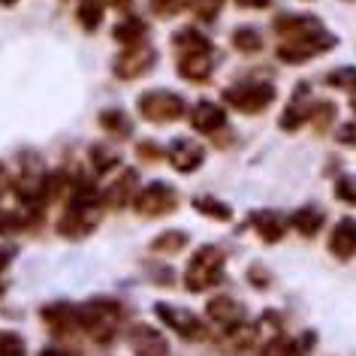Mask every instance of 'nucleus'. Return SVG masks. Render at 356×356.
<instances>
[{
    "label": "nucleus",
    "mask_w": 356,
    "mask_h": 356,
    "mask_svg": "<svg viewBox=\"0 0 356 356\" xmlns=\"http://www.w3.org/2000/svg\"><path fill=\"white\" fill-rule=\"evenodd\" d=\"M139 106V115L142 118H148V121H154V124H169V121H178L184 115V100L178 94L172 91H145L136 100Z\"/></svg>",
    "instance_id": "1"
},
{
    "label": "nucleus",
    "mask_w": 356,
    "mask_h": 356,
    "mask_svg": "<svg viewBox=\"0 0 356 356\" xmlns=\"http://www.w3.org/2000/svg\"><path fill=\"white\" fill-rule=\"evenodd\" d=\"M224 100L229 106H236L238 112H263L266 106L275 100V85L269 82H238V85H229L224 91Z\"/></svg>",
    "instance_id": "2"
},
{
    "label": "nucleus",
    "mask_w": 356,
    "mask_h": 356,
    "mask_svg": "<svg viewBox=\"0 0 356 356\" xmlns=\"http://www.w3.org/2000/svg\"><path fill=\"white\" fill-rule=\"evenodd\" d=\"M220 275H224V254L218 248H202L200 254H193V260L188 266V287L206 290L220 281Z\"/></svg>",
    "instance_id": "3"
},
{
    "label": "nucleus",
    "mask_w": 356,
    "mask_h": 356,
    "mask_svg": "<svg viewBox=\"0 0 356 356\" xmlns=\"http://www.w3.org/2000/svg\"><path fill=\"white\" fill-rule=\"evenodd\" d=\"M335 37L326 31L320 33H311V37H302V40H287L278 46V58L284 60V64H305V60H311L314 55H323V51H329L335 46Z\"/></svg>",
    "instance_id": "4"
},
{
    "label": "nucleus",
    "mask_w": 356,
    "mask_h": 356,
    "mask_svg": "<svg viewBox=\"0 0 356 356\" xmlns=\"http://www.w3.org/2000/svg\"><path fill=\"white\" fill-rule=\"evenodd\" d=\"M154 49L151 46H133V49H127L124 55L115 60V76L118 79H139V76H145L151 67H154Z\"/></svg>",
    "instance_id": "5"
},
{
    "label": "nucleus",
    "mask_w": 356,
    "mask_h": 356,
    "mask_svg": "<svg viewBox=\"0 0 356 356\" xmlns=\"http://www.w3.org/2000/svg\"><path fill=\"white\" fill-rule=\"evenodd\" d=\"M272 28L281 33L284 42H287V40H302V37H311V33H320V31H323V24H320L314 15L284 13V15H278V19H275Z\"/></svg>",
    "instance_id": "6"
},
{
    "label": "nucleus",
    "mask_w": 356,
    "mask_h": 356,
    "mask_svg": "<svg viewBox=\"0 0 356 356\" xmlns=\"http://www.w3.org/2000/svg\"><path fill=\"white\" fill-rule=\"evenodd\" d=\"M172 206H175V193L166 184H148L136 197V209L142 215H163V211H172Z\"/></svg>",
    "instance_id": "7"
},
{
    "label": "nucleus",
    "mask_w": 356,
    "mask_h": 356,
    "mask_svg": "<svg viewBox=\"0 0 356 356\" xmlns=\"http://www.w3.org/2000/svg\"><path fill=\"white\" fill-rule=\"evenodd\" d=\"M224 124H227V112L209 100H202L191 109V127L200 130V133H215V130L224 127Z\"/></svg>",
    "instance_id": "8"
},
{
    "label": "nucleus",
    "mask_w": 356,
    "mask_h": 356,
    "mask_svg": "<svg viewBox=\"0 0 356 356\" xmlns=\"http://www.w3.org/2000/svg\"><path fill=\"white\" fill-rule=\"evenodd\" d=\"M169 163H172L178 172H191V169H197L202 163V148L191 139H175L172 145H169Z\"/></svg>",
    "instance_id": "9"
},
{
    "label": "nucleus",
    "mask_w": 356,
    "mask_h": 356,
    "mask_svg": "<svg viewBox=\"0 0 356 356\" xmlns=\"http://www.w3.org/2000/svg\"><path fill=\"white\" fill-rule=\"evenodd\" d=\"M329 251H332L338 260H350L356 254V220H341V224L332 229Z\"/></svg>",
    "instance_id": "10"
},
{
    "label": "nucleus",
    "mask_w": 356,
    "mask_h": 356,
    "mask_svg": "<svg viewBox=\"0 0 356 356\" xmlns=\"http://www.w3.org/2000/svg\"><path fill=\"white\" fill-rule=\"evenodd\" d=\"M172 49L178 51V58H184V55H211V42L202 37L200 31H193V28L175 31Z\"/></svg>",
    "instance_id": "11"
},
{
    "label": "nucleus",
    "mask_w": 356,
    "mask_h": 356,
    "mask_svg": "<svg viewBox=\"0 0 356 356\" xmlns=\"http://www.w3.org/2000/svg\"><path fill=\"white\" fill-rule=\"evenodd\" d=\"M145 33H148V24L139 19V15H124V19L112 28V37L121 42V46H142V40H145Z\"/></svg>",
    "instance_id": "12"
},
{
    "label": "nucleus",
    "mask_w": 356,
    "mask_h": 356,
    "mask_svg": "<svg viewBox=\"0 0 356 356\" xmlns=\"http://www.w3.org/2000/svg\"><path fill=\"white\" fill-rule=\"evenodd\" d=\"M215 70V60L211 55H184L178 60V76L188 79V82H206Z\"/></svg>",
    "instance_id": "13"
},
{
    "label": "nucleus",
    "mask_w": 356,
    "mask_h": 356,
    "mask_svg": "<svg viewBox=\"0 0 356 356\" xmlns=\"http://www.w3.org/2000/svg\"><path fill=\"white\" fill-rule=\"evenodd\" d=\"M157 314L163 317L169 326H175L181 335H193V338H197V335L202 332V323L191 314V311H178V308H163V305H160Z\"/></svg>",
    "instance_id": "14"
},
{
    "label": "nucleus",
    "mask_w": 356,
    "mask_h": 356,
    "mask_svg": "<svg viewBox=\"0 0 356 356\" xmlns=\"http://www.w3.org/2000/svg\"><path fill=\"white\" fill-rule=\"evenodd\" d=\"M305 94H308V82H299V88H296V97H293L290 109L281 115V127H284V130H296L302 121H308L311 106H302V97H305Z\"/></svg>",
    "instance_id": "15"
},
{
    "label": "nucleus",
    "mask_w": 356,
    "mask_h": 356,
    "mask_svg": "<svg viewBox=\"0 0 356 356\" xmlns=\"http://www.w3.org/2000/svg\"><path fill=\"white\" fill-rule=\"evenodd\" d=\"M103 13H106V0H79V6H76V19L88 33L100 28Z\"/></svg>",
    "instance_id": "16"
},
{
    "label": "nucleus",
    "mask_w": 356,
    "mask_h": 356,
    "mask_svg": "<svg viewBox=\"0 0 356 356\" xmlns=\"http://www.w3.org/2000/svg\"><path fill=\"white\" fill-rule=\"evenodd\" d=\"M257 227H260V236L266 242H278L284 236V229H287V220L278 211H263V215H257Z\"/></svg>",
    "instance_id": "17"
},
{
    "label": "nucleus",
    "mask_w": 356,
    "mask_h": 356,
    "mask_svg": "<svg viewBox=\"0 0 356 356\" xmlns=\"http://www.w3.org/2000/svg\"><path fill=\"white\" fill-rule=\"evenodd\" d=\"M320 224H323V211L320 209H299L296 215H293V227L299 229L302 236H314L317 229H320Z\"/></svg>",
    "instance_id": "18"
},
{
    "label": "nucleus",
    "mask_w": 356,
    "mask_h": 356,
    "mask_svg": "<svg viewBox=\"0 0 356 356\" xmlns=\"http://www.w3.org/2000/svg\"><path fill=\"white\" fill-rule=\"evenodd\" d=\"M209 311H211V317L215 320H220V323H236V320H242V308H238V302L227 299V296L211 302Z\"/></svg>",
    "instance_id": "19"
},
{
    "label": "nucleus",
    "mask_w": 356,
    "mask_h": 356,
    "mask_svg": "<svg viewBox=\"0 0 356 356\" xmlns=\"http://www.w3.org/2000/svg\"><path fill=\"white\" fill-rule=\"evenodd\" d=\"M100 124L109 133H115V136H127V133H130V118L121 109H106V112H100Z\"/></svg>",
    "instance_id": "20"
},
{
    "label": "nucleus",
    "mask_w": 356,
    "mask_h": 356,
    "mask_svg": "<svg viewBox=\"0 0 356 356\" xmlns=\"http://www.w3.org/2000/svg\"><path fill=\"white\" fill-rule=\"evenodd\" d=\"M233 46L238 51H248V55H254V51L263 49V37H260V31H254V28H238L233 33Z\"/></svg>",
    "instance_id": "21"
},
{
    "label": "nucleus",
    "mask_w": 356,
    "mask_h": 356,
    "mask_svg": "<svg viewBox=\"0 0 356 356\" xmlns=\"http://www.w3.org/2000/svg\"><path fill=\"white\" fill-rule=\"evenodd\" d=\"M332 118H335V106H332V103H317V109L308 112V121L314 124L317 130H326Z\"/></svg>",
    "instance_id": "22"
},
{
    "label": "nucleus",
    "mask_w": 356,
    "mask_h": 356,
    "mask_svg": "<svg viewBox=\"0 0 356 356\" xmlns=\"http://www.w3.org/2000/svg\"><path fill=\"white\" fill-rule=\"evenodd\" d=\"M326 82L332 88H356V70L353 67H338L326 76Z\"/></svg>",
    "instance_id": "23"
},
{
    "label": "nucleus",
    "mask_w": 356,
    "mask_h": 356,
    "mask_svg": "<svg viewBox=\"0 0 356 356\" xmlns=\"http://www.w3.org/2000/svg\"><path fill=\"white\" fill-rule=\"evenodd\" d=\"M220 6H224V0H197V3H193V13H197L202 22H211L220 13Z\"/></svg>",
    "instance_id": "24"
},
{
    "label": "nucleus",
    "mask_w": 356,
    "mask_h": 356,
    "mask_svg": "<svg viewBox=\"0 0 356 356\" xmlns=\"http://www.w3.org/2000/svg\"><path fill=\"white\" fill-rule=\"evenodd\" d=\"M191 0H151V10H154L157 15H163V19H169V15H175L181 6H188Z\"/></svg>",
    "instance_id": "25"
},
{
    "label": "nucleus",
    "mask_w": 356,
    "mask_h": 356,
    "mask_svg": "<svg viewBox=\"0 0 356 356\" xmlns=\"http://www.w3.org/2000/svg\"><path fill=\"white\" fill-rule=\"evenodd\" d=\"M133 181H136V175H133V172H124V181L115 184V188L109 191V202H112V206H115V202H124V200H127V193L133 191Z\"/></svg>",
    "instance_id": "26"
},
{
    "label": "nucleus",
    "mask_w": 356,
    "mask_h": 356,
    "mask_svg": "<svg viewBox=\"0 0 356 356\" xmlns=\"http://www.w3.org/2000/svg\"><path fill=\"white\" fill-rule=\"evenodd\" d=\"M197 209L202 211V215H215L218 220H227L229 218V209H224L220 202H215V200H209V197H202V200H197Z\"/></svg>",
    "instance_id": "27"
},
{
    "label": "nucleus",
    "mask_w": 356,
    "mask_h": 356,
    "mask_svg": "<svg viewBox=\"0 0 356 356\" xmlns=\"http://www.w3.org/2000/svg\"><path fill=\"white\" fill-rule=\"evenodd\" d=\"M184 242H188V238H184L181 233H166V236H160L157 242H154V248L157 251H166V254H172V251H178V248H181Z\"/></svg>",
    "instance_id": "28"
},
{
    "label": "nucleus",
    "mask_w": 356,
    "mask_h": 356,
    "mask_svg": "<svg viewBox=\"0 0 356 356\" xmlns=\"http://www.w3.org/2000/svg\"><path fill=\"white\" fill-rule=\"evenodd\" d=\"M91 160H94V166L100 169V172H103V169H109V166L118 163V157H115L109 148H100V145L91 148Z\"/></svg>",
    "instance_id": "29"
},
{
    "label": "nucleus",
    "mask_w": 356,
    "mask_h": 356,
    "mask_svg": "<svg viewBox=\"0 0 356 356\" xmlns=\"http://www.w3.org/2000/svg\"><path fill=\"white\" fill-rule=\"evenodd\" d=\"M335 193H338L341 200H347V202H353V206H356V175L341 178V181L335 184Z\"/></svg>",
    "instance_id": "30"
},
{
    "label": "nucleus",
    "mask_w": 356,
    "mask_h": 356,
    "mask_svg": "<svg viewBox=\"0 0 356 356\" xmlns=\"http://www.w3.org/2000/svg\"><path fill=\"white\" fill-rule=\"evenodd\" d=\"M22 341L15 335H10V332H0V353L3 356H19L22 353Z\"/></svg>",
    "instance_id": "31"
},
{
    "label": "nucleus",
    "mask_w": 356,
    "mask_h": 356,
    "mask_svg": "<svg viewBox=\"0 0 356 356\" xmlns=\"http://www.w3.org/2000/svg\"><path fill=\"white\" fill-rule=\"evenodd\" d=\"M139 154H145V160H160V157H163V151H160L154 142H142V145H139Z\"/></svg>",
    "instance_id": "32"
},
{
    "label": "nucleus",
    "mask_w": 356,
    "mask_h": 356,
    "mask_svg": "<svg viewBox=\"0 0 356 356\" xmlns=\"http://www.w3.org/2000/svg\"><path fill=\"white\" fill-rule=\"evenodd\" d=\"M338 139H341L344 145H356V124H344V127L338 130Z\"/></svg>",
    "instance_id": "33"
},
{
    "label": "nucleus",
    "mask_w": 356,
    "mask_h": 356,
    "mask_svg": "<svg viewBox=\"0 0 356 356\" xmlns=\"http://www.w3.org/2000/svg\"><path fill=\"white\" fill-rule=\"evenodd\" d=\"M242 10H263V6H269L272 0H236Z\"/></svg>",
    "instance_id": "34"
},
{
    "label": "nucleus",
    "mask_w": 356,
    "mask_h": 356,
    "mask_svg": "<svg viewBox=\"0 0 356 356\" xmlns=\"http://www.w3.org/2000/svg\"><path fill=\"white\" fill-rule=\"evenodd\" d=\"M13 260V248H0V272H3V266Z\"/></svg>",
    "instance_id": "35"
},
{
    "label": "nucleus",
    "mask_w": 356,
    "mask_h": 356,
    "mask_svg": "<svg viewBox=\"0 0 356 356\" xmlns=\"http://www.w3.org/2000/svg\"><path fill=\"white\" fill-rule=\"evenodd\" d=\"M112 3H115V6H118V10H124V13H127V10H130V3H133V0H112Z\"/></svg>",
    "instance_id": "36"
},
{
    "label": "nucleus",
    "mask_w": 356,
    "mask_h": 356,
    "mask_svg": "<svg viewBox=\"0 0 356 356\" xmlns=\"http://www.w3.org/2000/svg\"><path fill=\"white\" fill-rule=\"evenodd\" d=\"M3 181H6V172H3V166H0V191H3Z\"/></svg>",
    "instance_id": "37"
},
{
    "label": "nucleus",
    "mask_w": 356,
    "mask_h": 356,
    "mask_svg": "<svg viewBox=\"0 0 356 356\" xmlns=\"http://www.w3.org/2000/svg\"><path fill=\"white\" fill-rule=\"evenodd\" d=\"M350 106H353V109H356V88H353V94H350Z\"/></svg>",
    "instance_id": "38"
},
{
    "label": "nucleus",
    "mask_w": 356,
    "mask_h": 356,
    "mask_svg": "<svg viewBox=\"0 0 356 356\" xmlns=\"http://www.w3.org/2000/svg\"><path fill=\"white\" fill-rule=\"evenodd\" d=\"M0 3H15V0H0Z\"/></svg>",
    "instance_id": "39"
}]
</instances>
